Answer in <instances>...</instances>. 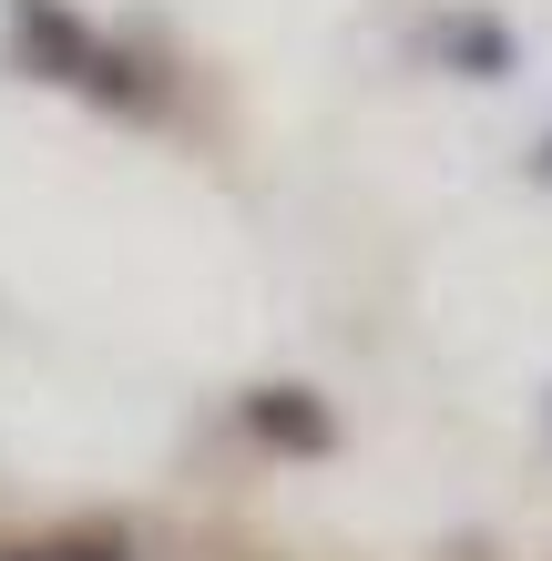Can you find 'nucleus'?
Listing matches in <instances>:
<instances>
[{
	"mask_svg": "<svg viewBox=\"0 0 552 561\" xmlns=\"http://www.w3.org/2000/svg\"><path fill=\"white\" fill-rule=\"evenodd\" d=\"M61 561H134V551H113V541H82V551H61Z\"/></svg>",
	"mask_w": 552,
	"mask_h": 561,
	"instance_id": "obj_4",
	"label": "nucleus"
},
{
	"mask_svg": "<svg viewBox=\"0 0 552 561\" xmlns=\"http://www.w3.org/2000/svg\"><path fill=\"white\" fill-rule=\"evenodd\" d=\"M430 51H440L461 82H502L511 61H522V42H511L492 11H450V21H430Z\"/></svg>",
	"mask_w": 552,
	"mask_h": 561,
	"instance_id": "obj_3",
	"label": "nucleus"
},
{
	"mask_svg": "<svg viewBox=\"0 0 552 561\" xmlns=\"http://www.w3.org/2000/svg\"><path fill=\"white\" fill-rule=\"evenodd\" d=\"M236 428H246L256 449H277V459H328L338 449V409L317 399V388H297V378L246 388V399H236Z\"/></svg>",
	"mask_w": 552,
	"mask_h": 561,
	"instance_id": "obj_2",
	"label": "nucleus"
},
{
	"mask_svg": "<svg viewBox=\"0 0 552 561\" xmlns=\"http://www.w3.org/2000/svg\"><path fill=\"white\" fill-rule=\"evenodd\" d=\"M11 61L31 82H61V92H82V103H103V113H154L165 103L154 61L123 51L113 31H92L72 0H11Z\"/></svg>",
	"mask_w": 552,
	"mask_h": 561,
	"instance_id": "obj_1",
	"label": "nucleus"
},
{
	"mask_svg": "<svg viewBox=\"0 0 552 561\" xmlns=\"http://www.w3.org/2000/svg\"><path fill=\"white\" fill-rule=\"evenodd\" d=\"M532 184H552V134H542V153H532Z\"/></svg>",
	"mask_w": 552,
	"mask_h": 561,
	"instance_id": "obj_5",
	"label": "nucleus"
},
{
	"mask_svg": "<svg viewBox=\"0 0 552 561\" xmlns=\"http://www.w3.org/2000/svg\"><path fill=\"white\" fill-rule=\"evenodd\" d=\"M0 561H52V551H0Z\"/></svg>",
	"mask_w": 552,
	"mask_h": 561,
	"instance_id": "obj_6",
	"label": "nucleus"
}]
</instances>
